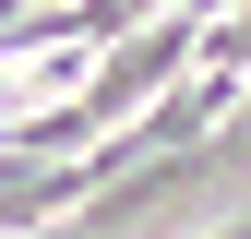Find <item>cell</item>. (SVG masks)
<instances>
[{"label": "cell", "instance_id": "1", "mask_svg": "<svg viewBox=\"0 0 251 239\" xmlns=\"http://www.w3.org/2000/svg\"><path fill=\"white\" fill-rule=\"evenodd\" d=\"M192 48H203V24H192V12H155V24H132V36H108L96 60H84V96H72V108L96 120V143L132 132V120L168 96L179 72H192Z\"/></svg>", "mask_w": 251, "mask_h": 239}, {"label": "cell", "instance_id": "2", "mask_svg": "<svg viewBox=\"0 0 251 239\" xmlns=\"http://www.w3.org/2000/svg\"><path fill=\"white\" fill-rule=\"evenodd\" d=\"M192 72H215V84H251V0H227V12L203 24V48H192Z\"/></svg>", "mask_w": 251, "mask_h": 239}, {"label": "cell", "instance_id": "3", "mask_svg": "<svg viewBox=\"0 0 251 239\" xmlns=\"http://www.w3.org/2000/svg\"><path fill=\"white\" fill-rule=\"evenodd\" d=\"M203 239H251V203H239V215H215V227H203Z\"/></svg>", "mask_w": 251, "mask_h": 239}]
</instances>
